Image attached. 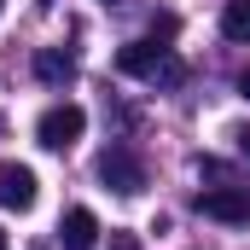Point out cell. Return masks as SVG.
Instances as JSON below:
<instances>
[{
  "label": "cell",
  "instance_id": "1",
  "mask_svg": "<svg viewBox=\"0 0 250 250\" xmlns=\"http://www.w3.org/2000/svg\"><path fill=\"white\" fill-rule=\"evenodd\" d=\"M117 70L134 76V82H151V87H181L187 82V64L175 59L169 47H157V41H128L117 53Z\"/></svg>",
  "mask_w": 250,
  "mask_h": 250
},
{
  "label": "cell",
  "instance_id": "2",
  "mask_svg": "<svg viewBox=\"0 0 250 250\" xmlns=\"http://www.w3.org/2000/svg\"><path fill=\"white\" fill-rule=\"evenodd\" d=\"M82 128H87V111H82V105H47V111L35 117V140H41L47 151H70V146L82 140Z\"/></svg>",
  "mask_w": 250,
  "mask_h": 250
},
{
  "label": "cell",
  "instance_id": "3",
  "mask_svg": "<svg viewBox=\"0 0 250 250\" xmlns=\"http://www.w3.org/2000/svg\"><path fill=\"white\" fill-rule=\"evenodd\" d=\"M99 181L111 192H123V198H134V192L146 187V163L128 146H111V151H99Z\"/></svg>",
  "mask_w": 250,
  "mask_h": 250
},
{
  "label": "cell",
  "instance_id": "4",
  "mask_svg": "<svg viewBox=\"0 0 250 250\" xmlns=\"http://www.w3.org/2000/svg\"><path fill=\"white\" fill-rule=\"evenodd\" d=\"M198 209L209 221H221V227H245L250 221V192L245 187H209V192H198Z\"/></svg>",
  "mask_w": 250,
  "mask_h": 250
},
{
  "label": "cell",
  "instance_id": "5",
  "mask_svg": "<svg viewBox=\"0 0 250 250\" xmlns=\"http://www.w3.org/2000/svg\"><path fill=\"white\" fill-rule=\"evenodd\" d=\"M35 198H41V187H35V169H23V163H0V204L6 209H35Z\"/></svg>",
  "mask_w": 250,
  "mask_h": 250
},
{
  "label": "cell",
  "instance_id": "6",
  "mask_svg": "<svg viewBox=\"0 0 250 250\" xmlns=\"http://www.w3.org/2000/svg\"><path fill=\"white\" fill-rule=\"evenodd\" d=\"M59 239H64V250H87L93 239H99V215H93L87 204L64 209V221H59Z\"/></svg>",
  "mask_w": 250,
  "mask_h": 250
},
{
  "label": "cell",
  "instance_id": "7",
  "mask_svg": "<svg viewBox=\"0 0 250 250\" xmlns=\"http://www.w3.org/2000/svg\"><path fill=\"white\" fill-rule=\"evenodd\" d=\"M35 76H41L47 87H70V82H76V59L59 53V47H41V53H35Z\"/></svg>",
  "mask_w": 250,
  "mask_h": 250
},
{
  "label": "cell",
  "instance_id": "8",
  "mask_svg": "<svg viewBox=\"0 0 250 250\" xmlns=\"http://www.w3.org/2000/svg\"><path fill=\"white\" fill-rule=\"evenodd\" d=\"M221 35L250 47V0H227V6H221Z\"/></svg>",
  "mask_w": 250,
  "mask_h": 250
},
{
  "label": "cell",
  "instance_id": "9",
  "mask_svg": "<svg viewBox=\"0 0 250 250\" xmlns=\"http://www.w3.org/2000/svg\"><path fill=\"white\" fill-rule=\"evenodd\" d=\"M111 250H140V245H134V233H117V239H111Z\"/></svg>",
  "mask_w": 250,
  "mask_h": 250
},
{
  "label": "cell",
  "instance_id": "10",
  "mask_svg": "<svg viewBox=\"0 0 250 250\" xmlns=\"http://www.w3.org/2000/svg\"><path fill=\"white\" fill-rule=\"evenodd\" d=\"M239 151H245V157H250V128H239Z\"/></svg>",
  "mask_w": 250,
  "mask_h": 250
},
{
  "label": "cell",
  "instance_id": "11",
  "mask_svg": "<svg viewBox=\"0 0 250 250\" xmlns=\"http://www.w3.org/2000/svg\"><path fill=\"white\" fill-rule=\"evenodd\" d=\"M239 93H245V99H250V70H245V76H239Z\"/></svg>",
  "mask_w": 250,
  "mask_h": 250
},
{
  "label": "cell",
  "instance_id": "12",
  "mask_svg": "<svg viewBox=\"0 0 250 250\" xmlns=\"http://www.w3.org/2000/svg\"><path fill=\"white\" fill-rule=\"evenodd\" d=\"M0 250H6V227H0Z\"/></svg>",
  "mask_w": 250,
  "mask_h": 250
},
{
  "label": "cell",
  "instance_id": "13",
  "mask_svg": "<svg viewBox=\"0 0 250 250\" xmlns=\"http://www.w3.org/2000/svg\"><path fill=\"white\" fill-rule=\"evenodd\" d=\"M0 6H6V0H0Z\"/></svg>",
  "mask_w": 250,
  "mask_h": 250
}]
</instances>
